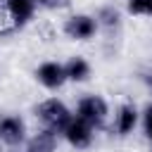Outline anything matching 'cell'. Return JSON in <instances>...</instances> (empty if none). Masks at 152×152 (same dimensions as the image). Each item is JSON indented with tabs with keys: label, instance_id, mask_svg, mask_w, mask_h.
I'll return each instance as SVG.
<instances>
[{
	"label": "cell",
	"instance_id": "cell-13",
	"mask_svg": "<svg viewBox=\"0 0 152 152\" xmlns=\"http://www.w3.org/2000/svg\"><path fill=\"white\" fill-rule=\"evenodd\" d=\"M145 131H147V135H150V140H152V104H150L147 112H145Z\"/></svg>",
	"mask_w": 152,
	"mask_h": 152
},
{
	"label": "cell",
	"instance_id": "cell-5",
	"mask_svg": "<svg viewBox=\"0 0 152 152\" xmlns=\"http://www.w3.org/2000/svg\"><path fill=\"white\" fill-rule=\"evenodd\" d=\"M64 135H66V140H69L74 147H86V145H90V138H93L90 126H88L83 119H71L69 126L64 128Z\"/></svg>",
	"mask_w": 152,
	"mask_h": 152
},
{
	"label": "cell",
	"instance_id": "cell-12",
	"mask_svg": "<svg viewBox=\"0 0 152 152\" xmlns=\"http://www.w3.org/2000/svg\"><path fill=\"white\" fill-rule=\"evenodd\" d=\"M100 17H102V21H104L107 26H116V24H119V14H116V10H112V7H104V10L100 12Z\"/></svg>",
	"mask_w": 152,
	"mask_h": 152
},
{
	"label": "cell",
	"instance_id": "cell-14",
	"mask_svg": "<svg viewBox=\"0 0 152 152\" xmlns=\"http://www.w3.org/2000/svg\"><path fill=\"white\" fill-rule=\"evenodd\" d=\"M38 2H50V0H38Z\"/></svg>",
	"mask_w": 152,
	"mask_h": 152
},
{
	"label": "cell",
	"instance_id": "cell-6",
	"mask_svg": "<svg viewBox=\"0 0 152 152\" xmlns=\"http://www.w3.org/2000/svg\"><path fill=\"white\" fill-rule=\"evenodd\" d=\"M0 140L7 145H17L24 140V121L19 116H2L0 119Z\"/></svg>",
	"mask_w": 152,
	"mask_h": 152
},
{
	"label": "cell",
	"instance_id": "cell-10",
	"mask_svg": "<svg viewBox=\"0 0 152 152\" xmlns=\"http://www.w3.org/2000/svg\"><path fill=\"white\" fill-rule=\"evenodd\" d=\"M135 119H138L135 109H133L131 104H124V107L119 109V116H116V128H119V133H121V135L131 133L133 126H135Z\"/></svg>",
	"mask_w": 152,
	"mask_h": 152
},
{
	"label": "cell",
	"instance_id": "cell-3",
	"mask_svg": "<svg viewBox=\"0 0 152 152\" xmlns=\"http://www.w3.org/2000/svg\"><path fill=\"white\" fill-rule=\"evenodd\" d=\"M64 31H66V36H71L76 40H86V38H90L95 33V21L90 17H86V14H76V17H71L66 21Z\"/></svg>",
	"mask_w": 152,
	"mask_h": 152
},
{
	"label": "cell",
	"instance_id": "cell-4",
	"mask_svg": "<svg viewBox=\"0 0 152 152\" xmlns=\"http://www.w3.org/2000/svg\"><path fill=\"white\" fill-rule=\"evenodd\" d=\"M36 76H38V81H40L43 86H48V88H59V86L64 83V78H66V71H64V66H59L57 62H45V64L38 66Z\"/></svg>",
	"mask_w": 152,
	"mask_h": 152
},
{
	"label": "cell",
	"instance_id": "cell-2",
	"mask_svg": "<svg viewBox=\"0 0 152 152\" xmlns=\"http://www.w3.org/2000/svg\"><path fill=\"white\" fill-rule=\"evenodd\" d=\"M107 116V104L102 97H83L78 104V119H83L88 126H102Z\"/></svg>",
	"mask_w": 152,
	"mask_h": 152
},
{
	"label": "cell",
	"instance_id": "cell-11",
	"mask_svg": "<svg viewBox=\"0 0 152 152\" xmlns=\"http://www.w3.org/2000/svg\"><path fill=\"white\" fill-rule=\"evenodd\" d=\"M128 12H133V14H152V0H128Z\"/></svg>",
	"mask_w": 152,
	"mask_h": 152
},
{
	"label": "cell",
	"instance_id": "cell-1",
	"mask_svg": "<svg viewBox=\"0 0 152 152\" xmlns=\"http://www.w3.org/2000/svg\"><path fill=\"white\" fill-rule=\"evenodd\" d=\"M38 114H40V119L48 124V128L50 131H64L66 126H69V121H71V114H69V109L59 102V100H45L40 107H38Z\"/></svg>",
	"mask_w": 152,
	"mask_h": 152
},
{
	"label": "cell",
	"instance_id": "cell-9",
	"mask_svg": "<svg viewBox=\"0 0 152 152\" xmlns=\"http://www.w3.org/2000/svg\"><path fill=\"white\" fill-rule=\"evenodd\" d=\"M64 71H66V78H71V81H86L88 74H90V66H88L86 59H81V57H71L69 64L64 66Z\"/></svg>",
	"mask_w": 152,
	"mask_h": 152
},
{
	"label": "cell",
	"instance_id": "cell-8",
	"mask_svg": "<svg viewBox=\"0 0 152 152\" xmlns=\"http://www.w3.org/2000/svg\"><path fill=\"white\" fill-rule=\"evenodd\" d=\"M5 2H7V12L14 24H24L33 14V0H5Z\"/></svg>",
	"mask_w": 152,
	"mask_h": 152
},
{
	"label": "cell",
	"instance_id": "cell-7",
	"mask_svg": "<svg viewBox=\"0 0 152 152\" xmlns=\"http://www.w3.org/2000/svg\"><path fill=\"white\" fill-rule=\"evenodd\" d=\"M55 142H57V138H55V131H40V133H36L31 140H28V147H26V152H55Z\"/></svg>",
	"mask_w": 152,
	"mask_h": 152
}]
</instances>
